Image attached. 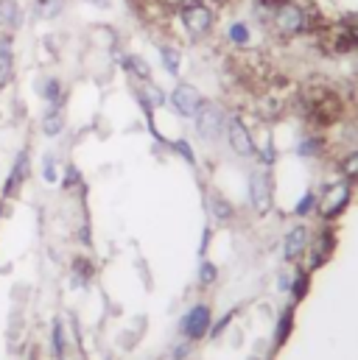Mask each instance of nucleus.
Returning a JSON list of instances; mask_svg holds the SVG:
<instances>
[{"label":"nucleus","mask_w":358,"mask_h":360,"mask_svg":"<svg viewBox=\"0 0 358 360\" xmlns=\"http://www.w3.org/2000/svg\"><path fill=\"white\" fill-rule=\"evenodd\" d=\"M350 195H353V187H350V181H333L331 187H325V193H322V201H316V207H319V212L325 215V218H336L339 212H345V207L350 204Z\"/></svg>","instance_id":"nucleus-5"},{"label":"nucleus","mask_w":358,"mask_h":360,"mask_svg":"<svg viewBox=\"0 0 358 360\" xmlns=\"http://www.w3.org/2000/svg\"><path fill=\"white\" fill-rule=\"evenodd\" d=\"M171 103L177 106L179 115H185V117H193V112L199 109V103H202V95L196 87H190V84H179L177 90L171 92Z\"/></svg>","instance_id":"nucleus-10"},{"label":"nucleus","mask_w":358,"mask_h":360,"mask_svg":"<svg viewBox=\"0 0 358 360\" xmlns=\"http://www.w3.org/2000/svg\"><path fill=\"white\" fill-rule=\"evenodd\" d=\"M62 129H65V115H62L59 106H51V109L45 112V117H42V131H45L48 137H56Z\"/></svg>","instance_id":"nucleus-14"},{"label":"nucleus","mask_w":358,"mask_h":360,"mask_svg":"<svg viewBox=\"0 0 358 360\" xmlns=\"http://www.w3.org/2000/svg\"><path fill=\"white\" fill-rule=\"evenodd\" d=\"M230 39L235 45H247L249 42V25L247 22H233L230 25Z\"/></svg>","instance_id":"nucleus-22"},{"label":"nucleus","mask_w":358,"mask_h":360,"mask_svg":"<svg viewBox=\"0 0 358 360\" xmlns=\"http://www.w3.org/2000/svg\"><path fill=\"white\" fill-rule=\"evenodd\" d=\"M333 243H336V238H333V229H325L319 238H316V243H314V257H311V266L314 269H319L328 257H331V249H333Z\"/></svg>","instance_id":"nucleus-12"},{"label":"nucleus","mask_w":358,"mask_h":360,"mask_svg":"<svg viewBox=\"0 0 358 360\" xmlns=\"http://www.w3.org/2000/svg\"><path fill=\"white\" fill-rule=\"evenodd\" d=\"M42 179L48 181V184H56V181H59L56 157H54V154H45V160H42Z\"/></svg>","instance_id":"nucleus-21"},{"label":"nucleus","mask_w":358,"mask_h":360,"mask_svg":"<svg viewBox=\"0 0 358 360\" xmlns=\"http://www.w3.org/2000/svg\"><path fill=\"white\" fill-rule=\"evenodd\" d=\"M73 271H76V276L82 279V282H87L90 276H92V266H90L87 257H82V260H76L73 263Z\"/></svg>","instance_id":"nucleus-30"},{"label":"nucleus","mask_w":358,"mask_h":360,"mask_svg":"<svg viewBox=\"0 0 358 360\" xmlns=\"http://www.w3.org/2000/svg\"><path fill=\"white\" fill-rule=\"evenodd\" d=\"M42 98L51 103V106H59L62 103V84H59V79H48V82H42Z\"/></svg>","instance_id":"nucleus-17"},{"label":"nucleus","mask_w":358,"mask_h":360,"mask_svg":"<svg viewBox=\"0 0 358 360\" xmlns=\"http://www.w3.org/2000/svg\"><path fill=\"white\" fill-rule=\"evenodd\" d=\"M322 140L319 137H305L300 146H297V151H300V157H316L319 151H322Z\"/></svg>","instance_id":"nucleus-19"},{"label":"nucleus","mask_w":358,"mask_h":360,"mask_svg":"<svg viewBox=\"0 0 358 360\" xmlns=\"http://www.w3.org/2000/svg\"><path fill=\"white\" fill-rule=\"evenodd\" d=\"M277 288H280L283 293H288V290H291V274H280V279H277Z\"/></svg>","instance_id":"nucleus-34"},{"label":"nucleus","mask_w":358,"mask_h":360,"mask_svg":"<svg viewBox=\"0 0 358 360\" xmlns=\"http://www.w3.org/2000/svg\"><path fill=\"white\" fill-rule=\"evenodd\" d=\"M62 187H65V190H76V187H82V174L76 171V165H68L65 179H62Z\"/></svg>","instance_id":"nucleus-26"},{"label":"nucleus","mask_w":358,"mask_h":360,"mask_svg":"<svg viewBox=\"0 0 358 360\" xmlns=\"http://www.w3.org/2000/svg\"><path fill=\"white\" fill-rule=\"evenodd\" d=\"M308 246H311V232H308V226H294V229L285 235L283 255H285V260H300Z\"/></svg>","instance_id":"nucleus-9"},{"label":"nucleus","mask_w":358,"mask_h":360,"mask_svg":"<svg viewBox=\"0 0 358 360\" xmlns=\"http://www.w3.org/2000/svg\"><path fill=\"white\" fill-rule=\"evenodd\" d=\"M230 319H233V313H227V316H224V319H221L216 327H210V335H213V338H216V335H221V333H224V327L230 324Z\"/></svg>","instance_id":"nucleus-33"},{"label":"nucleus","mask_w":358,"mask_h":360,"mask_svg":"<svg viewBox=\"0 0 358 360\" xmlns=\"http://www.w3.org/2000/svg\"><path fill=\"white\" fill-rule=\"evenodd\" d=\"M193 120H196V131L204 140H216L224 131V112L216 103H210V101L199 103V109L193 112Z\"/></svg>","instance_id":"nucleus-4"},{"label":"nucleus","mask_w":358,"mask_h":360,"mask_svg":"<svg viewBox=\"0 0 358 360\" xmlns=\"http://www.w3.org/2000/svg\"><path fill=\"white\" fill-rule=\"evenodd\" d=\"M51 338H54V352H56V358L62 360V358H65V330H62V324H59V321L54 324Z\"/></svg>","instance_id":"nucleus-25"},{"label":"nucleus","mask_w":358,"mask_h":360,"mask_svg":"<svg viewBox=\"0 0 358 360\" xmlns=\"http://www.w3.org/2000/svg\"><path fill=\"white\" fill-rule=\"evenodd\" d=\"M342 174L347 176V181H353L358 179V151H353L345 162H342Z\"/></svg>","instance_id":"nucleus-27"},{"label":"nucleus","mask_w":358,"mask_h":360,"mask_svg":"<svg viewBox=\"0 0 358 360\" xmlns=\"http://www.w3.org/2000/svg\"><path fill=\"white\" fill-rule=\"evenodd\" d=\"M174 151H179V154H182V157H185L190 165L196 162V157H193V151L187 148V143H185V140H177V143H174Z\"/></svg>","instance_id":"nucleus-31"},{"label":"nucleus","mask_w":358,"mask_h":360,"mask_svg":"<svg viewBox=\"0 0 358 360\" xmlns=\"http://www.w3.org/2000/svg\"><path fill=\"white\" fill-rule=\"evenodd\" d=\"M271 22H274L277 34H283V37L305 34V8H302V3L283 0V3L271 11Z\"/></svg>","instance_id":"nucleus-2"},{"label":"nucleus","mask_w":358,"mask_h":360,"mask_svg":"<svg viewBox=\"0 0 358 360\" xmlns=\"http://www.w3.org/2000/svg\"><path fill=\"white\" fill-rule=\"evenodd\" d=\"M160 56H163V65L171 76H179V51L177 48H160Z\"/></svg>","instance_id":"nucleus-18"},{"label":"nucleus","mask_w":358,"mask_h":360,"mask_svg":"<svg viewBox=\"0 0 358 360\" xmlns=\"http://www.w3.org/2000/svg\"><path fill=\"white\" fill-rule=\"evenodd\" d=\"M210 333V307L196 304L185 319H182V335L187 341H199Z\"/></svg>","instance_id":"nucleus-6"},{"label":"nucleus","mask_w":358,"mask_h":360,"mask_svg":"<svg viewBox=\"0 0 358 360\" xmlns=\"http://www.w3.org/2000/svg\"><path fill=\"white\" fill-rule=\"evenodd\" d=\"M291 319H294V310L288 307V310L280 316V324H277V333H274V341H277V344H283V341L288 338V333H291Z\"/></svg>","instance_id":"nucleus-20"},{"label":"nucleus","mask_w":358,"mask_h":360,"mask_svg":"<svg viewBox=\"0 0 358 360\" xmlns=\"http://www.w3.org/2000/svg\"><path fill=\"white\" fill-rule=\"evenodd\" d=\"M179 17H182V25L193 34V37H202L210 31L213 25V8H207L202 0H187L179 6Z\"/></svg>","instance_id":"nucleus-3"},{"label":"nucleus","mask_w":358,"mask_h":360,"mask_svg":"<svg viewBox=\"0 0 358 360\" xmlns=\"http://www.w3.org/2000/svg\"><path fill=\"white\" fill-rule=\"evenodd\" d=\"M213 212H216V218H221V221H230L233 218V207H230V201H224V195H213Z\"/></svg>","instance_id":"nucleus-23"},{"label":"nucleus","mask_w":358,"mask_h":360,"mask_svg":"<svg viewBox=\"0 0 358 360\" xmlns=\"http://www.w3.org/2000/svg\"><path fill=\"white\" fill-rule=\"evenodd\" d=\"M121 65H123V70H126L129 76H135L137 82H152V68H149L140 56H123Z\"/></svg>","instance_id":"nucleus-13"},{"label":"nucleus","mask_w":358,"mask_h":360,"mask_svg":"<svg viewBox=\"0 0 358 360\" xmlns=\"http://www.w3.org/2000/svg\"><path fill=\"white\" fill-rule=\"evenodd\" d=\"M28 171H31V168H28V151H20V154H17V165L11 168V174H8V181H6V190H3V193H6V195H11L23 181L28 179Z\"/></svg>","instance_id":"nucleus-11"},{"label":"nucleus","mask_w":358,"mask_h":360,"mask_svg":"<svg viewBox=\"0 0 358 360\" xmlns=\"http://www.w3.org/2000/svg\"><path fill=\"white\" fill-rule=\"evenodd\" d=\"M300 109H302V117L319 129H328L345 117L342 95L328 84H308L300 95Z\"/></svg>","instance_id":"nucleus-1"},{"label":"nucleus","mask_w":358,"mask_h":360,"mask_svg":"<svg viewBox=\"0 0 358 360\" xmlns=\"http://www.w3.org/2000/svg\"><path fill=\"white\" fill-rule=\"evenodd\" d=\"M11 79V37H0V84H8Z\"/></svg>","instance_id":"nucleus-15"},{"label":"nucleus","mask_w":358,"mask_h":360,"mask_svg":"<svg viewBox=\"0 0 358 360\" xmlns=\"http://www.w3.org/2000/svg\"><path fill=\"white\" fill-rule=\"evenodd\" d=\"M314 207H316V193H305L300 201H297V207H294V212L297 215H308V212H314Z\"/></svg>","instance_id":"nucleus-24"},{"label":"nucleus","mask_w":358,"mask_h":360,"mask_svg":"<svg viewBox=\"0 0 358 360\" xmlns=\"http://www.w3.org/2000/svg\"><path fill=\"white\" fill-rule=\"evenodd\" d=\"M249 198H252V207L258 212H266L271 207V179H268L266 171H255L249 176Z\"/></svg>","instance_id":"nucleus-7"},{"label":"nucleus","mask_w":358,"mask_h":360,"mask_svg":"<svg viewBox=\"0 0 358 360\" xmlns=\"http://www.w3.org/2000/svg\"><path fill=\"white\" fill-rule=\"evenodd\" d=\"M216 276H218V271L213 263H202V269H199V282L207 288V285H213L216 282Z\"/></svg>","instance_id":"nucleus-28"},{"label":"nucleus","mask_w":358,"mask_h":360,"mask_svg":"<svg viewBox=\"0 0 358 360\" xmlns=\"http://www.w3.org/2000/svg\"><path fill=\"white\" fill-rule=\"evenodd\" d=\"M39 3H42V14L45 17H54L59 11V6H62V0H39Z\"/></svg>","instance_id":"nucleus-32"},{"label":"nucleus","mask_w":358,"mask_h":360,"mask_svg":"<svg viewBox=\"0 0 358 360\" xmlns=\"http://www.w3.org/2000/svg\"><path fill=\"white\" fill-rule=\"evenodd\" d=\"M305 290H308V274H300V276H297V282L291 285V293H294V302H300V299L305 296Z\"/></svg>","instance_id":"nucleus-29"},{"label":"nucleus","mask_w":358,"mask_h":360,"mask_svg":"<svg viewBox=\"0 0 358 360\" xmlns=\"http://www.w3.org/2000/svg\"><path fill=\"white\" fill-rule=\"evenodd\" d=\"M227 137H230V146H233V151H235V154H241V157L255 154L252 134H249V129H247L238 117H233V120H230V126H227Z\"/></svg>","instance_id":"nucleus-8"},{"label":"nucleus","mask_w":358,"mask_h":360,"mask_svg":"<svg viewBox=\"0 0 358 360\" xmlns=\"http://www.w3.org/2000/svg\"><path fill=\"white\" fill-rule=\"evenodd\" d=\"M20 25V6L14 0H0V28H17Z\"/></svg>","instance_id":"nucleus-16"}]
</instances>
